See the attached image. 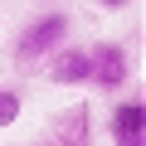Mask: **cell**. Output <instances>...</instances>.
I'll return each mask as SVG.
<instances>
[{
    "instance_id": "cell-6",
    "label": "cell",
    "mask_w": 146,
    "mask_h": 146,
    "mask_svg": "<svg viewBox=\"0 0 146 146\" xmlns=\"http://www.w3.org/2000/svg\"><path fill=\"white\" fill-rule=\"evenodd\" d=\"M20 112H25L20 88H15V83H0V131H10V127L20 122Z\"/></svg>"
},
{
    "instance_id": "cell-3",
    "label": "cell",
    "mask_w": 146,
    "mask_h": 146,
    "mask_svg": "<svg viewBox=\"0 0 146 146\" xmlns=\"http://www.w3.org/2000/svg\"><path fill=\"white\" fill-rule=\"evenodd\" d=\"M88 58H93V88H102V93H117L122 83H127V68H131V58H127V49L117 44V39H107V44H93L88 49Z\"/></svg>"
},
{
    "instance_id": "cell-1",
    "label": "cell",
    "mask_w": 146,
    "mask_h": 146,
    "mask_svg": "<svg viewBox=\"0 0 146 146\" xmlns=\"http://www.w3.org/2000/svg\"><path fill=\"white\" fill-rule=\"evenodd\" d=\"M68 29H73V20H68L63 10H44V15H34V20L15 34V63H20V68H39L54 49L68 44Z\"/></svg>"
},
{
    "instance_id": "cell-5",
    "label": "cell",
    "mask_w": 146,
    "mask_h": 146,
    "mask_svg": "<svg viewBox=\"0 0 146 146\" xmlns=\"http://www.w3.org/2000/svg\"><path fill=\"white\" fill-rule=\"evenodd\" d=\"M54 146H93V107L88 102H73L54 117Z\"/></svg>"
},
{
    "instance_id": "cell-4",
    "label": "cell",
    "mask_w": 146,
    "mask_h": 146,
    "mask_svg": "<svg viewBox=\"0 0 146 146\" xmlns=\"http://www.w3.org/2000/svg\"><path fill=\"white\" fill-rule=\"evenodd\" d=\"M107 131H112V146H146V102H141V98L112 102Z\"/></svg>"
},
{
    "instance_id": "cell-2",
    "label": "cell",
    "mask_w": 146,
    "mask_h": 146,
    "mask_svg": "<svg viewBox=\"0 0 146 146\" xmlns=\"http://www.w3.org/2000/svg\"><path fill=\"white\" fill-rule=\"evenodd\" d=\"M44 78L58 83V88H83V83L93 78V58H88V49H83V44H63V49H54V54L44 58Z\"/></svg>"
},
{
    "instance_id": "cell-7",
    "label": "cell",
    "mask_w": 146,
    "mask_h": 146,
    "mask_svg": "<svg viewBox=\"0 0 146 146\" xmlns=\"http://www.w3.org/2000/svg\"><path fill=\"white\" fill-rule=\"evenodd\" d=\"M102 10H122V5H131V0H98Z\"/></svg>"
},
{
    "instance_id": "cell-8",
    "label": "cell",
    "mask_w": 146,
    "mask_h": 146,
    "mask_svg": "<svg viewBox=\"0 0 146 146\" xmlns=\"http://www.w3.org/2000/svg\"><path fill=\"white\" fill-rule=\"evenodd\" d=\"M29 146H54V141H29Z\"/></svg>"
}]
</instances>
